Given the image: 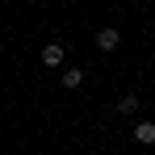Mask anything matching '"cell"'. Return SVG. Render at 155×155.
I'll return each instance as SVG.
<instances>
[{"instance_id":"obj_1","label":"cell","mask_w":155,"mask_h":155,"mask_svg":"<svg viewBox=\"0 0 155 155\" xmlns=\"http://www.w3.org/2000/svg\"><path fill=\"white\" fill-rule=\"evenodd\" d=\"M117 42H122V34H117L113 25L97 29V46H101V51H117Z\"/></svg>"},{"instance_id":"obj_2","label":"cell","mask_w":155,"mask_h":155,"mask_svg":"<svg viewBox=\"0 0 155 155\" xmlns=\"http://www.w3.org/2000/svg\"><path fill=\"white\" fill-rule=\"evenodd\" d=\"M63 42H46V46H42V63H46V67H59V63H63Z\"/></svg>"},{"instance_id":"obj_3","label":"cell","mask_w":155,"mask_h":155,"mask_svg":"<svg viewBox=\"0 0 155 155\" xmlns=\"http://www.w3.org/2000/svg\"><path fill=\"white\" fill-rule=\"evenodd\" d=\"M134 143L151 147V143H155V122H138V126H134Z\"/></svg>"},{"instance_id":"obj_4","label":"cell","mask_w":155,"mask_h":155,"mask_svg":"<svg viewBox=\"0 0 155 155\" xmlns=\"http://www.w3.org/2000/svg\"><path fill=\"white\" fill-rule=\"evenodd\" d=\"M138 109H143V97H138V92H126V97L117 101V113H138Z\"/></svg>"},{"instance_id":"obj_5","label":"cell","mask_w":155,"mask_h":155,"mask_svg":"<svg viewBox=\"0 0 155 155\" xmlns=\"http://www.w3.org/2000/svg\"><path fill=\"white\" fill-rule=\"evenodd\" d=\"M84 84V67H67L63 71V88H80Z\"/></svg>"}]
</instances>
